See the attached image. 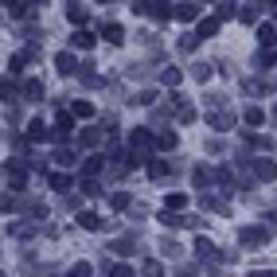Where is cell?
<instances>
[{
	"label": "cell",
	"mask_w": 277,
	"mask_h": 277,
	"mask_svg": "<svg viewBox=\"0 0 277 277\" xmlns=\"http://www.w3.org/2000/svg\"><path fill=\"white\" fill-rule=\"evenodd\" d=\"M71 133H74V114H67V109H63V114L55 117V141H67Z\"/></svg>",
	"instance_id": "obj_1"
},
{
	"label": "cell",
	"mask_w": 277,
	"mask_h": 277,
	"mask_svg": "<svg viewBox=\"0 0 277 277\" xmlns=\"http://www.w3.org/2000/svg\"><path fill=\"white\" fill-rule=\"evenodd\" d=\"M137 148V152H148L152 148V137H148V129H133V137H129V152Z\"/></svg>",
	"instance_id": "obj_2"
},
{
	"label": "cell",
	"mask_w": 277,
	"mask_h": 277,
	"mask_svg": "<svg viewBox=\"0 0 277 277\" xmlns=\"http://www.w3.org/2000/svg\"><path fill=\"white\" fill-rule=\"evenodd\" d=\"M211 125H215V129H231V125H234V114H231V109H215V114H211Z\"/></svg>",
	"instance_id": "obj_3"
},
{
	"label": "cell",
	"mask_w": 277,
	"mask_h": 277,
	"mask_svg": "<svg viewBox=\"0 0 277 277\" xmlns=\"http://www.w3.org/2000/svg\"><path fill=\"white\" fill-rule=\"evenodd\" d=\"M215 31H219V16H211V20H199V28H195V35H199V39H211Z\"/></svg>",
	"instance_id": "obj_4"
},
{
	"label": "cell",
	"mask_w": 277,
	"mask_h": 277,
	"mask_svg": "<svg viewBox=\"0 0 277 277\" xmlns=\"http://www.w3.org/2000/svg\"><path fill=\"white\" fill-rule=\"evenodd\" d=\"M242 242H246V246H265V242H269V234L250 227V231H242Z\"/></svg>",
	"instance_id": "obj_5"
},
{
	"label": "cell",
	"mask_w": 277,
	"mask_h": 277,
	"mask_svg": "<svg viewBox=\"0 0 277 277\" xmlns=\"http://www.w3.org/2000/svg\"><path fill=\"white\" fill-rule=\"evenodd\" d=\"M254 172H258V180H277V164L273 160H258Z\"/></svg>",
	"instance_id": "obj_6"
},
{
	"label": "cell",
	"mask_w": 277,
	"mask_h": 277,
	"mask_svg": "<svg viewBox=\"0 0 277 277\" xmlns=\"http://www.w3.org/2000/svg\"><path fill=\"white\" fill-rule=\"evenodd\" d=\"M176 20L191 24V20H199V8H195V4H176Z\"/></svg>",
	"instance_id": "obj_7"
},
{
	"label": "cell",
	"mask_w": 277,
	"mask_h": 277,
	"mask_svg": "<svg viewBox=\"0 0 277 277\" xmlns=\"http://www.w3.org/2000/svg\"><path fill=\"white\" fill-rule=\"evenodd\" d=\"M24 180H28V176H24L20 160H12V164H8V184H12V188H24Z\"/></svg>",
	"instance_id": "obj_8"
},
{
	"label": "cell",
	"mask_w": 277,
	"mask_h": 277,
	"mask_svg": "<svg viewBox=\"0 0 277 277\" xmlns=\"http://www.w3.org/2000/svg\"><path fill=\"white\" fill-rule=\"evenodd\" d=\"M71 43L78 47V51H90V47H94V35H90V31H74Z\"/></svg>",
	"instance_id": "obj_9"
},
{
	"label": "cell",
	"mask_w": 277,
	"mask_h": 277,
	"mask_svg": "<svg viewBox=\"0 0 277 277\" xmlns=\"http://www.w3.org/2000/svg\"><path fill=\"white\" fill-rule=\"evenodd\" d=\"M28 137H31V141H47L51 133H47V125H43V121H28Z\"/></svg>",
	"instance_id": "obj_10"
},
{
	"label": "cell",
	"mask_w": 277,
	"mask_h": 277,
	"mask_svg": "<svg viewBox=\"0 0 277 277\" xmlns=\"http://www.w3.org/2000/svg\"><path fill=\"white\" fill-rule=\"evenodd\" d=\"M55 67H59L63 74H74V71H78V67H74V55H67V51H63V55H55Z\"/></svg>",
	"instance_id": "obj_11"
},
{
	"label": "cell",
	"mask_w": 277,
	"mask_h": 277,
	"mask_svg": "<svg viewBox=\"0 0 277 277\" xmlns=\"http://www.w3.org/2000/svg\"><path fill=\"white\" fill-rule=\"evenodd\" d=\"M78 227H82V231H102L98 215H90V211H82V215H78Z\"/></svg>",
	"instance_id": "obj_12"
},
{
	"label": "cell",
	"mask_w": 277,
	"mask_h": 277,
	"mask_svg": "<svg viewBox=\"0 0 277 277\" xmlns=\"http://www.w3.org/2000/svg\"><path fill=\"white\" fill-rule=\"evenodd\" d=\"M102 35H105V43H121V39H125V31L117 28V24H105Z\"/></svg>",
	"instance_id": "obj_13"
},
{
	"label": "cell",
	"mask_w": 277,
	"mask_h": 277,
	"mask_svg": "<svg viewBox=\"0 0 277 277\" xmlns=\"http://www.w3.org/2000/svg\"><path fill=\"white\" fill-rule=\"evenodd\" d=\"M67 20H74V24H86V8H82V4H67Z\"/></svg>",
	"instance_id": "obj_14"
},
{
	"label": "cell",
	"mask_w": 277,
	"mask_h": 277,
	"mask_svg": "<svg viewBox=\"0 0 277 277\" xmlns=\"http://www.w3.org/2000/svg\"><path fill=\"white\" fill-rule=\"evenodd\" d=\"M164 203H168V211H184V203H188V195H184V191H172V195H168Z\"/></svg>",
	"instance_id": "obj_15"
},
{
	"label": "cell",
	"mask_w": 277,
	"mask_h": 277,
	"mask_svg": "<svg viewBox=\"0 0 277 277\" xmlns=\"http://www.w3.org/2000/svg\"><path fill=\"white\" fill-rule=\"evenodd\" d=\"M148 12L156 16V20H168V16H176V12H172V4H148Z\"/></svg>",
	"instance_id": "obj_16"
},
{
	"label": "cell",
	"mask_w": 277,
	"mask_h": 277,
	"mask_svg": "<svg viewBox=\"0 0 277 277\" xmlns=\"http://www.w3.org/2000/svg\"><path fill=\"white\" fill-rule=\"evenodd\" d=\"M160 82H164V86H176V82H180V71H176V67H164V71H160Z\"/></svg>",
	"instance_id": "obj_17"
},
{
	"label": "cell",
	"mask_w": 277,
	"mask_h": 277,
	"mask_svg": "<svg viewBox=\"0 0 277 277\" xmlns=\"http://www.w3.org/2000/svg\"><path fill=\"white\" fill-rule=\"evenodd\" d=\"M258 35H262V43H265V47H273V43H277V31L269 28V24H262V28H258Z\"/></svg>",
	"instance_id": "obj_18"
},
{
	"label": "cell",
	"mask_w": 277,
	"mask_h": 277,
	"mask_svg": "<svg viewBox=\"0 0 277 277\" xmlns=\"http://www.w3.org/2000/svg\"><path fill=\"white\" fill-rule=\"evenodd\" d=\"M71 114H74V117H94V105H90V102H74Z\"/></svg>",
	"instance_id": "obj_19"
},
{
	"label": "cell",
	"mask_w": 277,
	"mask_h": 277,
	"mask_svg": "<svg viewBox=\"0 0 277 277\" xmlns=\"http://www.w3.org/2000/svg\"><path fill=\"white\" fill-rule=\"evenodd\" d=\"M8 16H12V20H24V16H28V4L12 0V4H8Z\"/></svg>",
	"instance_id": "obj_20"
},
{
	"label": "cell",
	"mask_w": 277,
	"mask_h": 277,
	"mask_svg": "<svg viewBox=\"0 0 277 277\" xmlns=\"http://www.w3.org/2000/svg\"><path fill=\"white\" fill-rule=\"evenodd\" d=\"M195 254H203V258H215V246H211L207 238H195Z\"/></svg>",
	"instance_id": "obj_21"
},
{
	"label": "cell",
	"mask_w": 277,
	"mask_h": 277,
	"mask_svg": "<svg viewBox=\"0 0 277 277\" xmlns=\"http://www.w3.org/2000/svg\"><path fill=\"white\" fill-rule=\"evenodd\" d=\"M262 121H265V114L258 109V105H250L246 109V125H262Z\"/></svg>",
	"instance_id": "obj_22"
},
{
	"label": "cell",
	"mask_w": 277,
	"mask_h": 277,
	"mask_svg": "<svg viewBox=\"0 0 277 277\" xmlns=\"http://www.w3.org/2000/svg\"><path fill=\"white\" fill-rule=\"evenodd\" d=\"M102 141V129H82V145H98Z\"/></svg>",
	"instance_id": "obj_23"
},
{
	"label": "cell",
	"mask_w": 277,
	"mask_h": 277,
	"mask_svg": "<svg viewBox=\"0 0 277 277\" xmlns=\"http://www.w3.org/2000/svg\"><path fill=\"white\" fill-rule=\"evenodd\" d=\"M102 156H90V160H86V176H98V172H102Z\"/></svg>",
	"instance_id": "obj_24"
},
{
	"label": "cell",
	"mask_w": 277,
	"mask_h": 277,
	"mask_svg": "<svg viewBox=\"0 0 277 277\" xmlns=\"http://www.w3.org/2000/svg\"><path fill=\"white\" fill-rule=\"evenodd\" d=\"M156 148H176V133H160V137H156Z\"/></svg>",
	"instance_id": "obj_25"
},
{
	"label": "cell",
	"mask_w": 277,
	"mask_h": 277,
	"mask_svg": "<svg viewBox=\"0 0 277 277\" xmlns=\"http://www.w3.org/2000/svg\"><path fill=\"white\" fill-rule=\"evenodd\" d=\"M51 188H55V191H67V188H71V180L59 172V176H51Z\"/></svg>",
	"instance_id": "obj_26"
},
{
	"label": "cell",
	"mask_w": 277,
	"mask_h": 277,
	"mask_svg": "<svg viewBox=\"0 0 277 277\" xmlns=\"http://www.w3.org/2000/svg\"><path fill=\"white\" fill-rule=\"evenodd\" d=\"M238 16H242L246 24H254V20H258V8H254V4H242V12H238Z\"/></svg>",
	"instance_id": "obj_27"
},
{
	"label": "cell",
	"mask_w": 277,
	"mask_h": 277,
	"mask_svg": "<svg viewBox=\"0 0 277 277\" xmlns=\"http://www.w3.org/2000/svg\"><path fill=\"white\" fill-rule=\"evenodd\" d=\"M195 43H199V35H184V39H180V51H195Z\"/></svg>",
	"instance_id": "obj_28"
},
{
	"label": "cell",
	"mask_w": 277,
	"mask_h": 277,
	"mask_svg": "<svg viewBox=\"0 0 277 277\" xmlns=\"http://www.w3.org/2000/svg\"><path fill=\"white\" fill-rule=\"evenodd\" d=\"M24 94H28V98H43V86H39V82H28V86H24Z\"/></svg>",
	"instance_id": "obj_29"
},
{
	"label": "cell",
	"mask_w": 277,
	"mask_h": 277,
	"mask_svg": "<svg viewBox=\"0 0 277 277\" xmlns=\"http://www.w3.org/2000/svg\"><path fill=\"white\" fill-rule=\"evenodd\" d=\"M148 176H152V180H164V176H168V164H152V168H148Z\"/></svg>",
	"instance_id": "obj_30"
},
{
	"label": "cell",
	"mask_w": 277,
	"mask_h": 277,
	"mask_svg": "<svg viewBox=\"0 0 277 277\" xmlns=\"http://www.w3.org/2000/svg\"><path fill=\"white\" fill-rule=\"evenodd\" d=\"M20 67H24V55H12V59H8V74H20Z\"/></svg>",
	"instance_id": "obj_31"
},
{
	"label": "cell",
	"mask_w": 277,
	"mask_h": 277,
	"mask_svg": "<svg viewBox=\"0 0 277 277\" xmlns=\"http://www.w3.org/2000/svg\"><path fill=\"white\" fill-rule=\"evenodd\" d=\"M207 74H211V67H207V63H195V82H203Z\"/></svg>",
	"instance_id": "obj_32"
},
{
	"label": "cell",
	"mask_w": 277,
	"mask_h": 277,
	"mask_svg": "<svg viewBox=\"0 0 277 277\" xmlns=\"http://www.w3.org/2000/svg\"><path fill=\"white\" fill-rule=\"evenodd\" d=\"M125 207H129V195H121V191H117V195H114V211H125Z\"/></svg>",
	"instance_id": "obj_33"
},
{
	"label": "cell",
	"mask_w": 277,
	"mask_h": 277,
	"mask_svg": "<svg viewBox=\"0 0 277 277\" xmlns=\"http://www.w3.org/2000/svg\"><path fill=\"white\" fill-rule=\"evenodd\" d=\"M246 90H250V94H262V90H265V82H262V78H250V82H246Z\"/></svg>",
	"instance_id": "obj_34"
},
{
	"label": "cell",
	"mask_w": 277,
	"mask_h": 277,
	"mask_svg": "<svg viewBox=\"0 0 277 277\" xmlns=\"http://www.w3.org/2000/svg\"><path fill=\"white\" fill-rule=\"evenodd\" d=\"M109 277H133V269H129V265H114V269H109Z\"/></svg>",
	"instance_id": "obj_35"
},
{
	"label": "cell",
	"mask_w": 277,
	"mask_h": 277,
	"mask_svg": "<svg viewBox=\"0 0 277 277\" xmlns=\"http://www.w3.org/2000/svg\"><path fill=\"white\" fill-rule=\"evenodd\" d=\"M59 164H74V152H71V148H59Z\"/></svg>",
	"instance_id": "obj_36"
},
{
	"label": "cell",
	"mask_w": 277,
	"mask_h": 277,
	"mask_svg": "<svg viewBox=\"0 0 277 277\" xmlns=\"http://www.w3.org/2000/svg\"><path fill=\"white\" fill-rule=\"evenodd\" d=\"M191 176H195V184H207V180H211V172H207V168H195Z\"/></svg>",
	"instance_id": "obj_37"
},
{
	"label": "cell",
	"mask_w": 277,
	"mask_h": 277,
	"mask_svg": "<svg viewBox=\"0 0 277 277\" xmlns=\"http://www.w3.org/2000/svg\"><path fill=\"white\" fill-rule=\"evenodd\" d=\"M71 277H90V265H82V262H78V265L71 269Z\"/></svg>",
	"instance_id": "obj_38"
},
{
	"label": "cell",
	"mask_w": 277,
	"mask_h": 277,
	"mask_svg": "<svg viewBox=\"0 0 277 277\" xmlns=\"http://www.w3.org/2000/svg\"><path fill=\"white\" fill-rule=\"evenodd\" d=\"M250 277H273V273H269V269H254Z\"/></svg>",
	"instance_id": "obj_39"
}]
</instances>
